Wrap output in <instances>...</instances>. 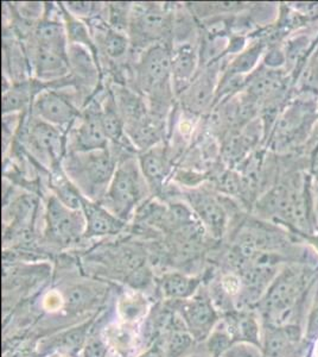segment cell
I'll use <instances>...</instances> for the list:
<instances>
[{"instance_id": "obj_11", "label": "cell", "mask_w": 318, "mask_h": 357, "mask_svg": "<svg viewBox=\"0 0 318 357\" xmlns=\"http://www.w3.org/2000/svg\"><path fill=\"white\" fill-rule=\"evenodd\" d=\"M198 50L191 43H181L171 54V82L173 89L182 93L196 77Z\"/></svg>"}, {"instance_id": "obj_17", "label": "cell", "mask_w": 318, "mask_h": 357, "mask_svg": "<svg viewBox=\"0 0 318 357\" xmlns=\"http://www.w3.org/2000/svg\"><path fill=\"white\" fill-rule=\"evenodd\" d=\"M60 167L53 168L51 173V187L55 192V197L74 211H82L85 195H81L80 190L72 183L68 175Z\"/></svg>"}, {"instance_id": "obj_4", "label": "cell", "mask_w": 318, "mask_h": 357, "mask_svg": "<svg viewBox=\"0 0 318 357\" xmlns=\"http://www.w3.org/2000/svg\"><path fill=\"white\" fill-rule=\"evenodd\" d=\"M47 230L53 240L70 243L86 231L85 215L65 206L54 195L47 204Z\"/></svg>"}, {"instance_id": "obj_15", "label": "cell", "mask_w": 318, "mask_h": 357, "mask_svg": "<svg viewBox=\"0 0 318 357\" xmlns=\"http://www.w3.org/2000/svg\"><path fill=\"white\" fill-rule=\"evenodd\" d=\"M183 317L190 333L196 338L207 336L218 319L210 301L202 296H198L184 305Z\"/></svg>"}, {"instance_id": "obj_25", "label": "cell", "mask_w": 318, "mask_h": 357, "mask_svg": "<svg viewBox=\"0 0 318 357\" xmlns=\"http://www.w3.org/2000/svg\"><path fill=\"white\" fill-rule=\"evenodd\" d=\"M107 347L100 338H93L87 343L84 357H106Z\"/></svg>"}, {"instance_id": "obj_2", "label": "cell", "mask_w": 318, "mask_h": 357, "mask_svg": "<svg viewBox=\"0 0 318 357\" xmlns=\"http://www.w3.org/2000/svg\"><path fill=\"white\" fill-rule=\"evenodd\" d=\"M171 52L166 43L148 47L136 66V82L141 91L149 96L154 104L153 112L159 117L158 110L166 107L171 87Z\"/></svg>"}, {"instance_id": "obj_28", "label": "cell", "mask_w": 318, "mask_h": 357, "mask_svg": "<svg viewBox=\"0 0 318 357\" xmlns=\"http://www.w3.org/2000/svg\"><path fill=\"white\" fill-rule=\"evenodd\" d=\"M67 8L69 13H73V16H82V15H88L90 10L93 8V5L90 3H68Z\"/></svg>"}, {"instance_id": "obj_5", "label": "cell", "mask_w": 318, "mask_h": 357, "mask_svg": "<svg viewBox=\"0 0 318 357\" xmlns=\"http://www.w3.org/2000/svg\"><path fill=\"white\" fill-rule=\"evenodd\" d=\"M303 278L296 271H285L273 281L264 299L262 309L267 316H284L292 311L302 292Z\"/></svg>"}, {"instance_id": "obj_10", "label": "cell", "mask_w": 318, "mask_h": 357, "mask_svg": "<svg viewBox=\"0 0 318 357\" xmlns=\"http://www.w3.org/2000/svg\"><path fill=\"white\" fill-rule=\"evenodd\" d=\"M186 200L210 234L215 237L222 236L225 227V212L220 202L203 190L188 192Z\"/></svg>"}, {"instance_id": "obj_24", "label": "cell", "mask_w": 318, "mask_h": 357, "mask_svg": "<svg viewBox=\"0 0 318 357\" xmlns=\"http://www.w3.org/2000/svg\"><path fill=\"white\" fill-rule=\"evenodd\" d=\"M190 345H191V335L176 330L171 333L169 342H168V349H166V357H180L182 354L186 353Z\"/></svg>"}, {"instance_id": "obj_21", "label": "cell", "mask_w": 318, "mask_h": 357, "mask_svg": "<svg viewBox=\"0 0 318 357\" xmlns=\"http://www.w3.org/2000/svg\"><path fill=\"white\" fill-rule=\"evenodd\" d=\"M198 281L181 274H169L161 281L163 292L169 298H188L198 289Z\"/></svg>"}, {"instance_id": "obj_8", "label": "cell", "mask_w": 318, "mask_h": 357, "mask_svg": "<svg viewBox=\"0 0 318 357\" xmlns=\"http://www.w3.org/2000/svg\"><path fill=\"white\" fill-rule=\"evenodd\" d=\"M73 153L75 151H92L97 149H106L109 144V138L106 136L102 119H101V106L92 102L86 109L85 114L79 119V126L74 130Z\"/></svg>"}, {"instance_id": "obj_26", "label": "cell", "mask_w": 318, "mask_h": 357, "mask_svg": "<svg viewBox=\"0 0 318 357\" xmlns=\"http://www.w3.org/2000/svg\"><path fill=\"white\" fill-rule=\"evenodd\" d=\"M223 357H260V354L254 349L253 347L238 345V347H232L230 350H227Z\"/></svg>"}, {"instance_id": "obj_29", "label": "cell", "mask_w": 318, "mask_h": 357, "mask_svg": "<svg viewBox=\"0 0 318 357\" xmlns=\"http://www.w3.org/2000/svg\"><path fill=\"white\" fill-rule=\"evenodd\" d=\"M223 287L230 294H235L240 291V281L235 276L228 275L223 279Z\"/></svg>"}, {"instance_id": "obj_19", "label": "cell", "mask_w": 318, "mask_h": 357, "mask_svg": "<svg viewBox=\"0 0 318 357\" xmlns=\"http://www.w3.org/2000/svg\"><path fill=\"white\" fill-rule=\"evenodd\" d=\"M101 119L107 138L114 143L121 142L125 126L112 94H109L105 99V104L101 105Z\"/></svg>"}, {"instance_id": "obj_1", "label": "cell", "mask_w": 318, "mask_h": 357, "mask_svg": "<svg viewBox=\"0 0 318 357\" xmlns=\"http://www.w3.org/2000/svg\"><path fill=\"white\" fill-rule=\"evenodd\" d=\"M116 169V161L107 148L72 151L65 158V174L92 200L102 198V192L106 195Z\"/></svg>"}, {"instance_id": "obj_16", "label": "cell", "mask_w": 318, "mask_h": 357, "mask_svg": "<svg viewBox=\"0 0 318 357\" xmlns=\"http://www.w3.org/2000/svg\"><path fill=\"white\" fill-rule=\"evenodd\" d=\"M141 174L152 192H159L168 171L166 151L163 146H154L144 151L139 158Z\"/></svg>"}, {"instance_id": "obj_6", "label": "cell", "mask_w": 318, "mask_h": 357, "mask_svg": "<svg viewBox=\"0 0 318 357\" xmlns=\"http://www.w3.org/2000/svg\"><path fill=\"white\" fill-rule=\"evenodd\" d=\"M33 114L38 119L56 126L61 130L69 129L79 116L72 102L54 89H42L33 98Z\"/></svg>"}, {"instance_id": "obj_12", "label": "cell", "mask_w": 318, "mask_h": 357, "mask_svg": "<svg viewBox=\"0 0 318 357\" xmlns=\"http://www.w3.org/2000/svg\"><path fill=\"white\" fill-rule=\"evenodd\" d=\"M215 72L212 65L208 66L201 74H196L193 82L182 92V102L190 112H202L212 106Z\"/></svg>"}, {"instance_id": "obj_7", "label": "cell", "mask_w": 318, "mask_h": 357, "mask_svg": "<svg viewBox=\"0 0 318 357\" xmlns=\"http://www.w3.org/2000/svg\"><path fill=\"white\" fill-rule=\"evenodd\" d=\"M131 13V35L137 43L151 45L161 43L168 30L166 15L156 5H137Z\"/></svg>"}, {"instance_id": "obj_14", "label": "cell", "mask_w": 318, "mask_h": 357, "mask_svg": "<svg viewBox=\"0 0 318 357\" xmlns=\"http://www.w3.org/2000/svg\"><path fill=\"white\" fill-rule=\"evenodd\" d=\"M33 65L37 77L43 80L65 77L69 72L68 52H61L36 43Z\"/></svg>"}, {"instance_id": "obj_31", "label": "cell", "mask_w": 318, "mask_h": 357, "mask_svg": "<svg viewBox=\"0 0 318 357\" xmlns=\"http://www.w3.org/2000/svg\"><path fill=\"white\" fill-rule=\"evenodd\" d=\"M316 355H317V357H318V340H317V345H316Z\"/></svg>"}, {"instance_id": "obj_9", "label": "cell", "mask_w": 318, "mask_h": 357, "mask_svg": "<svg viewBox=\"0 0 318 357\" xmlns=\"http://www.w3.org/2000/svg\"><path fill=\"white\" fill-rule=\"evenodd\" d=\"M29 143L42 158L49 160L51 169L61 166L65 139L62 130L37 118L29 130Z\"/></svg>"}, {"instance_id": "obj_27", "label": "cell", "mask_w": 318, "mask_h": 357, "mask_svg": "<svg viewBox=\"0 0 318 357\" xmlns=\"http://www.w3.org/2000/svg\"><path fill=\"white\" fill-rule=\"evenodd\" d=\"M306 337L310 341H317L318 340V307L315 309L314 312L311 313L310 318H309Z\"/></svg>"}, {"instance_id": "obj_18", "label": "cell", "mask_w": 318, "mask_h": 357, "mask_svg": "<svg viewBox=\"0 0 318 357\" xmlns=\"http://www.w3.org/2000/svg\"><path fill=\"white\" fill-rule=\"evenodd\" d=\"M92 50L80 45H72L68 48L69 69L80 77L84 82H93L97 80V66L92 57Z\"/></svg>"}, {"instance_id": "obj_23", "label": "cell", "mask_w": 318, "mask_h": 357, "mask_svg": "<svg viewBox=\"0 0 318 357\" xmlns=\"http://www.w3.org/2000/svg\"><path fill=\"white\" fill-rule=\"evenodd\" d=\"M65 21L68 23L67 25V35H68L72 45H80L90 49L94 52L93 45L89 37L88 29L82 22L77 18H73V15L69 11H65Z\"/></svg>"}, {"instance_id": "obj_20", "label": "cell", "mask_w": 318, "mask_h": 357, "mask_svg": "<svg viewBox=\"0 0 318 357\" xmlns=\"http://www.w3.org/2000/svg\"><path fill=\"white\" fill-rule=\"evenodd\" d=\"M33 86L30 82H18L13 89L5 91L3 96V112L4 114H13L23 110L33 98Z\"/></svg>"}, {"instance_id": "obj_13", "label": "cell", "mask_w": 318, "mask_h": 357, "mask_svg": "<svg viewBox=\"0 0 318 357\" xmlns=\"http://www.w3.org/2000/svg\"><path fill=\"white\" fill-rule=\"evenodd\" d=\"M82 212L86 218V236L113 235L120 231L124 222L106 208L104 205L84 199Z\"/></svg>"}, {"instance_id": "obj_30", "label": "cell", "mask_w": 318, "mask_h": 357, "mask_svg": "<svg viewBox=\"0 0 318 357\" xmlns=\"http://www.w3.org/2000/svg\"><path fill=\"white\" fill-rule=\"evenodd\" d=\"M139 357H164L161 350L158 347H153L151 349L148 350L146 353L143 354Z\"/></svg>"}, {"instance_id": "obj_3", "label": "cell", "mask_w": 318, "mask_h": 357, "mask_svg": "<svg viewBox=\"0 0 318 357\" xmlns=\"http://www.w3.org/2000/svg\"><path fill=\"white\" fill-rule=\"evenodd\" d=\"M146 185L141 167H137L132 158H127L113 175L104 197V206L121 220H126L141 199Z\"/></svg>"}, {"instance_id": "obj_22", "label": "cell", "mask_w": 318, "mask_h": 357, "mask_svg": "<svg viewBox=\"0 0 318 357\" xmlns=\"http://www.w3.org/2000/svg\"><path fill=\"white\" fill-rule=\"evenodd\" d=\"M104 53L111 59H120L129 49V40L116 29H105L101 37Z\"/></svg>"}]
</instances>
